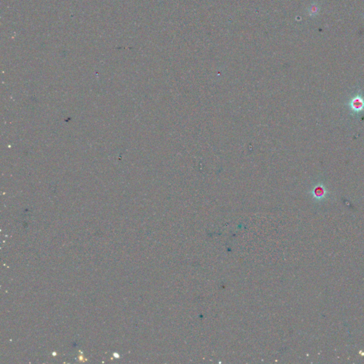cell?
Instances as JSON below:
<instances>
[{
	"mask_svg": "<svg viewBox=\"0 0 364 364\" xmlns=\"http://www.w3.org/2000/svg\"><path fill=\"white\" fill-rule=\"evenodd\" d=\"M351 107L354 110L358 111V110H361L364 107V101L363 99L360 98V97H356L351 102Z\"/></svg>",
	"mask_w": 364,
	"mask_h": 364,
	"instance_id": "1",
	"label": "cell"
}]
</instances>
